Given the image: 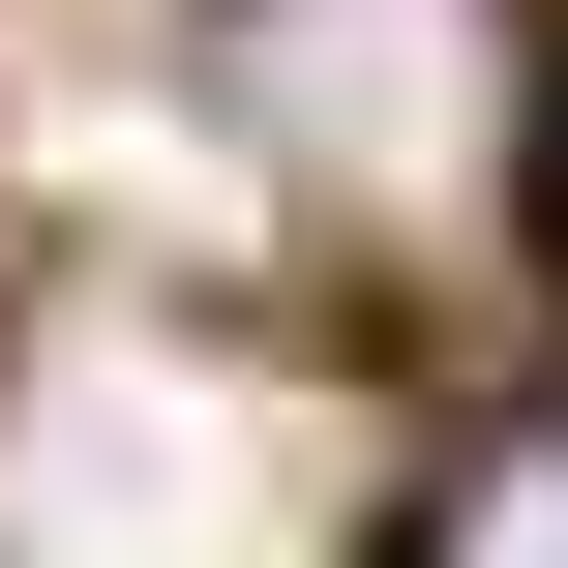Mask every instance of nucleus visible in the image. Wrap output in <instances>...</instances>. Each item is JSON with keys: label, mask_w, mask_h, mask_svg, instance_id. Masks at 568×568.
Instances as JSON below:
<instances>
[{"label": "nucleus", "mask_w": 568, "mask_h": 568, "mask_svg": "<svg viewBox=\"0 0 568 568\" xmlns=\"http://www.w3.org/2000/svg\"><path fill=\"white\" fill-rule=\"evenodd\" d=\"M419 568H568V419H479L419 479Z\"/></svg>", "instance_id": "f257e3e1"}]
</instances>
